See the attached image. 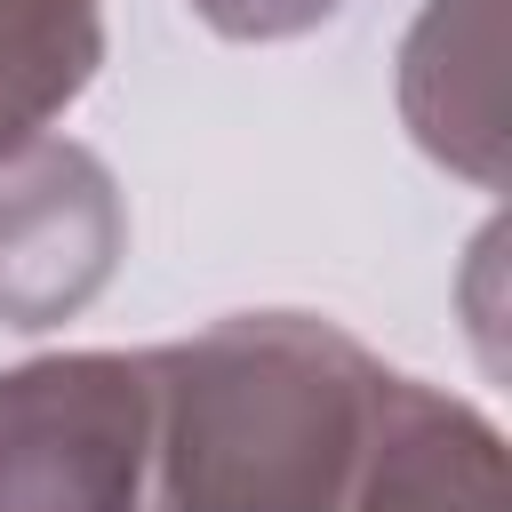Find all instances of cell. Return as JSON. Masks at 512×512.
Wrapping results in <instances>:
<instances>
[{
	"label": "cell",
	"mask_w": 512,
	"mask_h": 512,
	"mask_svg": "<svg viewBox=\"0 0 512 512\" xmlns=\"http://www.w3.org/2000/svg\"><path fill=\"white\" fill-rule=\"evenodd\" d=\"M344 0H192V16L224 40H296L312 24H328Z\"/></svg>",
	"instance_id": "cell-7"
},
{
	"label": "cell",
	"mask_w": 512,
	"mask_h": 512,
	"mask_svg": "<svg viewBox=\"0 0 512 512\" xmlns=\"http://www.w3.org/2000/svg\"><path fill=\"white\" fill-rule=\"evenodd\" d=\"M152 384L128 352L0 368V512H144Z\"/></svg>",
	"instance_id": "cell-2"
},
{
	"label": "cell",
	"mask_w": 512,
	"mask_h": 512,
	"mask_svg": "<svg viewBox=\"0 0 512 512\" xmlns=\"http://www.w3.org/2000/svg\"><path fill=\"white\" fill-rule=\"evenodd\" d=\"M128 248V208L112 168L40 128L0 144V320L8 328H56L112 280Z\"/></svg>",
	"instance_id": "cell-3"
},
{
	"label": "cell",
	"mask_w": 512,
	"mask_h": 512,
	"mask_svg": "<svg viewBox=\"0 0 512 512\" xmlns=\"http://www.w3.org/2000/svg\"><path fill=\"white\" fill-rule=\"evenodd\" d=\"M144 384L160 512H344L384 368L320 312H232Z\"/></svg>",
	"instance_id": "cell-1"
},
{
	"label": "cell",
	"mask_w": 512,
	"mask_h": 512,
	"mask_svg": "<svg viewBox=\"0 0 512 512\" xmlns=\"http://www.w3.org/2000/svg\"><path fill=\"white\" fill-rule=\"evenodd\" d=\"M104 64V0H0V144L40 136Z\"/></svg>",
	"instance_id": "cell-6"
},
{
	"label": "cell",
	"mask_w": 512,
	"mask_h": 512,
	"mask_svg": "<svg viewBox=\"0 0 512 512\" xmlns=\"http://www.w3.org/2000/svg\"><path fill=\"white\" fill-rule=\"evenodd\" d=\"M344 512H504V432L416 376H384Z\"/></svg>",
	"instance_id": "cell-4"
},
{
	"label": "cell",
	"mask_w": 512,
	"mask_h": 512,
	"mask_svg": "<svg viewBox=\"0 0 512 512\" xmlns=\"http://www.w3.org/2000/svg\"><path fill=\"white\" fill-rule=\"evenodd\" d=\"M400 112L432 160L504 184V0H424L400 48Z\"/></svg>",
	"instance_id": "cell-5"
}]
</instances>
